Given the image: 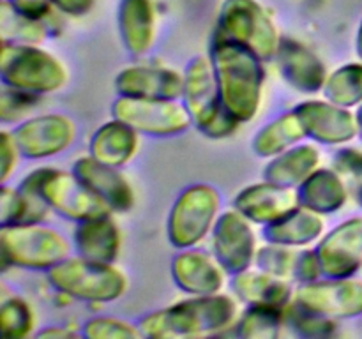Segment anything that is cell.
<instances>
[{
    "label": "cell",
    "mask_w": 362,
    "mask_h": 339,
    "mask_svg": "<svg viewBox=\"0 0 362 339\" xmlns=\"http://www.w3.org/2000/svg\"><path fill=\"white\" fill-rule=\"evenodd\" d=\"M138 145V131L122 120L113 119L94 133L90 140V155L105 165L119 168L134 157Z\"/></svg>",
    "instance_id": "cb8c5ba5"
},
{
    "label": "cell",
    "mask_w": 362,
    "mask_h": 339,
    "mask_svg": "<svg viewBox=\"0 0 362 339\" xmlns=\"http://www.w3.org/2000/svg\"><path fill=\"white\" fill-rule=\"evenodd\" d=\"M299 205V191L296 187L278 186L267 180L243 189L233 201V207L240 214L258 225H271L285 218Z\"/></svg>",
    "instance_id": "2e32d148"
},
{
    "label": "cell",
    "mask_w": 362,
    "mask_h": 339,
    "mask_svg": "<svg viewBox=\"0 0 362 339\" xmlns=\"http://www.w3.org/2000/svg\"><path fill=\"white\" fill-rule=\"evenodd\" d=\"M83 335L90 339H131L144 334L140 328H134L131 323L117 318H94L85 323Z\"/></svg>",
    "instance_id": "d590c367"
},
{
    "label": "cell",
    "mask_w": 362,
    "mask_h": 339,
    "mask_svg": "<svg viewBox=\"0 0 362 339\" xmlns=\"http://www.w3.org/2000/svg\"><path fill=\"white\" fill-rule=\"evenodd\" d=\"M324 275L322 270L320 258H318L317 249H304L297 253L296 267H293V278L300 282V285H308L320 279Z\"/></svg>",
    "instance_id": "f35d334b"
},
{
    "label": "cell",
    "mask_w": 362,
    "mask_h": 339,
    "mask_svg": "<svg viewBox=\"0 0 362 339\" xmlns=\"http://www.w3.org/2000/svg\"><path fill=\"white\" fill-rule=\"evenodd\" d=\"M324 97L343 108L362 102V64H346L331 73L325 80Z\"/></svg>",
    "instance_id": "f546056e"
},
{
    "label": "cell",
    "mask_w": 362,
    "mask_h": 339,
    "mask_svg": "<svg viewBox=\"0 0 362 339\" xmlns=\"http://www.w3.org/2000/svg\"><path fill=\"white\" fill-rule=\"evenodd\" d=\"M299 200L303 207L322 215L334 214L349 200V191L334 168H317L299 186Z\"/></svg>",
    "instance_id": "d4e9b609"
},
{
    "label": "cell",
    "mask_w": 362,
    "mask_h": 339,
    "mask_svg": "<svg viewBox=\"0 0 362 339\" xmlns=\"http://www.w3.org/2000/svg\"><path fill=\"white\" fill-rule=\"evenodd\" d=\"M235 316L237 304L232 297L221 293L194 295L147 314L140 321V331L147 338H200L230 327Z\"/></svg>",
    "instance_id": "7a4b0ae2"
},
{
    "label": "cell",
    "mask_w": 362,
    "mask_h": 339,
    "mask_svg": "<svg viewBox=\"0 0 362 339\" xmlns=\"http://www.w3.org/2000/svg\"><path fill=\"white\" fill-rule=\"evenodd\" d=\"M74 244L81 258L98 263H113L119 256L120 232L112 215L87 219L78 225Z\"/></svg>",
    "instance_id": "44dd1931"
},
{
    "label": "cell",
    "mask_w": 362,
    "mask_h": 339,
    "mask_svg": "<svg viewBox=\"0 0 362 339\" xmlns=\"http://www.w3.org/2000/svg\"><path fill=\"white\" fill-rule=\"evenodd\" d=\"M4 267L52 268L69 258V242L66 237L39 222H20L4 226L0 232Z\"/></svg>",
    "instance_id": "52a82bcc"
},
{
    "label": "cell",
    "mask_w": 362,
    "mask_h": 339,
    "mask_svg": "<svg viewBox=\"0 0 362 339\" xmlns=\"http://www.w3.org/2000/svg\"><path fill=\"white\" fill-rule=\"evenodd\" d=\"M293 112L303 122L308 136L325 145H341L359 136L357 119L349 108L331 101L300 102Z\"/></svg>",
    "instance_id": "9a60e30c"
},
{
    "label": "cell",
    "mask_w": 362,
    "mask_h": 339,
    "mask_svg": "<svg viewBox=\"0 0 362 339\" xmlns=\"http://www.w3.org/2000/svg\"><path fill=\"white\" fill-rule=\"evenodd\" d=\"M212 253L226 274H239L255 263L257 237L251 221L239 210L223 212L212 228Z\"/></svg>",
    "instance_id": "8fae6325"
},
{
    "label": "cell",
    "mask_w": 362,
    "mask_h": 339,
    "mask_svg": "<svg viewBox=\"0 0 362 339\" xmlns=\"http://www.w3.org/2000/svg\"><path fill=\"white\" fill-rule=\"evenodd\" d=\"M285 321L304 338H327L334 331V318L310 309L297 300L285 307Z\"/></svg>",
    "instance_id": "1f68e13d"
},
{
    "label": "cell",
    "mask_w": 362,
    "mask_h": 339,
    "mask_svg": "<svg viewBox=\"0 0 362 339\" xmlns=\"http://www.w3.org/2000/svg\"><path fill=\"white\" fill-rule=\"evenodd\" d=\"M73 172L106 201L112 212H127L133 207V187L115 166L105 165L92 155H87L74 162Z\"/></svg>",
    "instance_id": "ffe728a7"
},
{
    "label": "cell",
    "mask_w": 362,
    "mask_h": 339,
    "mask_svg": "<svg viewBox=\"0 0 362 339\" xmlns=\"http://www.w3.org/2000/svg\"><path fill=\"white\" fill-rule=\"evenodd\" d=\"M25 210H27V205H25V198L20 189H13L4 184L2 191H0V226L4 228V226L23 222Z\"/></svg>",
    "instance_id": "74e56055"
},
{
    "label": "cell",
    "mask_w": 362,
    "mask_h": 339,
    "mask_svg": "<svg viewBox=\"0 0 362 339\" xmlns=\"http://www.w3.org/2000/svg\"><path fill=\"white\" fill-rule=\"evenodd\" d=\"M113 119L122 120L134 131L151 136H173L191 126L186 106L177 99H138L120 95L113 102Z\"/></svg>",
    "instance_id": "30bf717a"
},
{
    "label": "cell",
    "mask_w": 362,
    "mask_h": 339,
    "mask_svg": "<svg viewBox=\"0 0 362 339\" xmlns=\"http://www.w3.org/2000/svg\"><path fill=\"white\" fill-rule=\"evenodd\" d=\"M73 332L60 327H48L37 334V338H73Z\"/></svg>",
    "instance_id": "7bdbcfd3"
},
{
    "label": "cell",
    "mask_w": 362,
    "mask_h": 339,
    "mask_svg": "<svg viewBox=\"0 0 362 339\" xmlns=\"http://www.w3.org/2000/svg\"><path fill=\"white\" fill-rule=\"evenodd\" d=\"M0 74L4 85L37 95L59 90L67 81L62 62L35 44L2 42Z\"/></svg>",
    "instance_id": "8992f818"
},
{
    "label": "cell",
    "mask_w": 362,
    "mask_h": 339,
    "mask_svg": "<svg viewBox=\"0 0 362 339\" xmlns=\"http://www.w3.org/2000/svg\"><path fill=\"white\" fill-rule=\"evenodd\" d=\"M297 254L292 247L281 246V244L269 242L267 246L260 247L255 256V265L260 270L274 275L279 279L293 278V267H296Z\"/></svg>",
    "instance_id": "836d02e7"
},
{
    "label": "cell",
    "mask_w": 362,
    "mask_h": 339,
    "mask_svg": "<svg viewBox=\"0 0 362 339\" xmlns=\"http://www.w3.org/2000/svg\"><path fill=\"white\" fill-rule=\"evenodd\" d=\"M37 94L4 85L2 99H0V119H2V122H14L20 117H23L25 112H28L32 106L37 105Z\"/></svg>",
    "instance_id": "8d00e7d4"
},
{
    "label": "cell",
    "mask_w": 362,
    "mask_h": 339,
    "mask_svg": "<svg viewBox=\"0 0 362 339\" xmlns=\"http://www.w3.org/2000/svg\"><path fill=\"white\" fill-rule=\"evenodd\" d=\"M76 127L64 115L49 113L21 122L13 136L23 157L45 159L66 150L74 140Z\"/></svg>",
    "instance_id": "7c38bea8"
},
{
    "label": "cell",
    "mask_w": 362,
    "mask_h": 339,
    "mask_svg": "<svg viewBox=\"0 0 362 339\" xmlns=\"http://www.w3.org/2000/svg\"><path fill=\"white\" fill-rule=\"evenodd\" d=\"M332 168L345 182L349 196L362 207V152L357 148H341L336 152Z\"/></svg>",
    "instance_id": "e575fe53"
},
{
    "label": "cell",
    "mask_w": 362,
    "mask_h": 339,
    "mask_svg": "<svg viewBox=\"0 0 362 339\" xmlns=\"http://www.w3.org/2000/svg\"><path fill=\"white\" fill-rule=\"evenodd\" d=\"M356 119H357V127H359V138L362 140V102L359 105V109L356 113Z\"/></svg>",
    "instance_id": "ee69618b"
},
{
    "label": "cell",
    "mask_w": 362,
    "mask_h": 339,
    "mask_svg": "<svg viewBox=\"0 0 362 339\" xmlns=\"http://www.w3.org/2000/svg\"><path fill=\"white\" fill-rule=\"evenodd\" d=\"M219 194L207 184L187 187L173 203L168 218V239L179 249L200 244L218 221Z\"/></svg>",
    "instance_id": "9c48e42d"
},
{
    "label": "cell",
    "mask_w": 362,
    "mask_h": 339,
    "mask_svg": "<svg viewBox=\"0 0 362 339\" xmlns=\"http://www.w3.org/2000/svg\"><path fill=\"white\" fill-rule=\"evenodd\" d=\"M9 2L14 9L27 14V16L35 18V20H42V18L48 16L53 6V0H9Z\"/></svg>",
    "instance_id": "60d3db41"
},
{
    "label": "cell",
    "mask_w": 362,
    "mask_h": 339,
    "mask_svg": "<svg viewBox=\"0 0 362 339\" xmlns=\"http://www.w3.org/2000/svg\"><path fill=\"white\" fill-rule=\"evenodd\" d=\"M325 278H352L362 265V218L343 221L317 247Z\"/></svg>",
    "instance_id": "5bb4252c"
},
{
    "label": "cell",
    "mask_w": 362,
    "mask_h": 339,
    "mask_svg": "<svg viewBox=\"0 0 362 339\" xmlns=\"http://www.w3.org/2000/svg\"><path fill=\"white\" fill-rule=\"evenodd\" d=\"M357 53H359V56L362 59V20L359 25V32H357Z\"/></svg>",
    "instance_id": "f6af8a7d"
},
{
    "label": "cell",
    "mask_w": 362,
    "mask_h": 339,
    "mask_svg": "<svg viewBox=\"0 0 362 339\" xmlns=\"http://www.w3.org/2000/svg\"><path fill=\"white\" fill-rule=\"evenodd\" d=\"M21 182L34 187L45 198L49 208L73 221L81 222L112 214V208L106 201L99 198L74 172L45 166L28 173Z\"/></svg>",
    "instance_id": "5b68a950"
},
{
    "label": "cell",
    "mask_w": 362,
    "mask_h": 339,
    "mask_svg": "<svg viewBox=\"0 0 362 339\" xmlns=\"http://www.w3.org/2000/svg\"><path fill=\"white\" fill-rule=\"evenodd\" d=\"M211 62L226 112L239 122L257 117L264 94V60L239 42L212 34Z\"/></svg>",
    "instance_id": "6da1fadb"
},
{
    "label": "cell",
    "mask_w": 362,
    "mask_h": 339,
    "mask_svg": "<svg viewBox=\"0 0 362 339\" xmlns=\"http://www.w3.org/2000/svg\"><path fill=\"white\" fill-rule=\"evenodd\" d=\"M320 162V152L313 145H296L274 155L264 170V180L285 187H299Z\"/></svg>",
    "instance_id": "4316f807"
},
{
    "label": "cell",
    "mask_w": 362,
    "mask_h": 339,
    "mask_svg": "<svg viewBox=\"0 0 362 339\" xmlns=\"http://www.w3.org/2000/svg\"><path fill=\"white\" fill-rule=\"evenodd\" d=\"M296 300L331 318H354L362 314V281L352 278H327L300 285Z\"/></svg>",
    "instance_id": "4fadbf2b"
},
{
    "label": "cell",
    "mask_w": 362,
    "mask_h": 339,
    "mask_svg": "<svg viewBox=\"0 0 362 339\" xmlns=\"http://www.w3.org/2000/svg\"><path fill=\"white\" fill-rule=\"evenodd\" d=\"M0 328L7 338H27L34 328L32 307L20 297H11V299L4 300L2 307H0Z\"/></svg>",
    "instance_id": "d6a6232c"
},
{
    "label": "cell",
    "mask_w": 362,
    "mask_h": 339,
    "mask_svg": "<svg viewBox=\"0 0 362 339\" xmlns=\"http://www.w3.org/2000/svg\"><path fill=\"white\" fill-rule=\"evenodd\" d=\"M306 136L308 134L297 113H286L258 131L257 136L253 138V150L260 157H274L299 145V141Z\"/></svg>",
    "instance_id": "83f0119b"
},
{
    "label": "cell",
    "mask_w": 362,
    "mask_h": 339,
    "mask_svg": "<svg viewBox=\"0 0 362 339\" xmlns=\"http://www.w3.org/2000/svg\"><path fill=\"white\" fill-rule=\"evenodd\" d=\"M182 97L191 122L209 138L230 136L240 124L223 106L214 67L207 56H194L187 64Z\"/></svg>",
    "instance_id": "3957f363"
},
{
    "label": "cell",
    "mask_w": 362,
    "mask_h": 339,
    "mask_svg": "<svg viewBox=\"0 0 362 339\" xmlns=\"http://www.w3.org/2000/svg\"><path fill=\"white\" fill-rule=\"evenodd\" d=\"M214 32L251 49L262 60L276 59L281 42L274 21L257 0H225Z\"/></svg>",
    "instance_id": "ba28073f"
},
{
    "label": "cell",
    "mask_w": 362,
    "mask_h": 339,
    "mask_svg": "<svg viewBox=\"0 0 362 339\" xmlns=\"http://www.w3.org/2000/svg\"><path fill=\"white\" fill-rule=\"evenodd\" d=\"M324 228V215L299 205L285 218L265 225L264 235L267 242L288 247H304L320 239Z\"/></svg>",
    "instance_id": "603a6c76"
},
{
    "label": "cell",
    "mask_w": 362,
    "mask_h": 339,
    "mask_svg": "<svg viewBox=\"0 0 362 339\" xmlns=\"http://www.w3.org/2000/svg\"><path fill=\"white\" fill-rule=\"evenodd\" d=\"M119 28L124 46L133 55H144L154 42L156 18L151 0H122Z\"/></svg>",
    "instance_id": "484cf974"
},
{
    "label": "cell",
    "mask_w": 362,
    "mask_h": 339,
    "mask_svg": "<svg viewBox=\"0 0 362 339\" xmlns=\"http://www.w3.org/2000/svg\"><path fill=\"white\" fill-rule=\"evenodd\" d=\"M232 288L239 299L250 306H272L285 309L292 300V286L288 279H279L260 268H247L233 275Z\"/></svg>",
    "instance_id": "7402d4cb"
},
{
    "label": "cell",
    "mask_w": 362,
    "mask_h": 339,
    "mask_svg": "<svg viewBox=\"0 0 362 339\" xmlns=\"http://www.w3.org/2000/svg\"><path fill=\"white\" fill-rule=\"evenodd\" d=\"M48 279L62 295L85 302H112L127 288V279L113 263H98L85 258H66L48 268Z\"/></svg>",
    "instance_id": "277c9868"
},
{
    "label": "cell",
    "mask_w": 362,
    "mask_h": 339,
    "mask_svg": "<svg viewBox=\"0 0 362 339\" xmlns=\"http://www.w3.org/2000/svg\"><path fill=\"white\" fill-rule=\"evenodd\" d=\"M281 76L290 87L299 92L313 94L324 88L327 69L317 53L296 39L283 37L276 53Z\"/></svg>",
    "instance_id": "e0dca14e"
},
{
    "label": "cell",
    "mask_w": 362,
    "mask_h": 339,
    "mask_svg": "<svg viewBox=\"0 0 362 339\" xmlns=\"http://www.w3.org/2000/svg\"><path fill=\"white\" fill-rule=\"evenodd\" d=\"M0 145H2V148H0V154H2V177H0V179H2L4 184L9 179L11 172H13L14 166H16L18 155L21 154L20 150H18L14 136L11 133H7V131H2V134H0Z\"/></svg>",
    "instance_id": "ab89813d"
},
{
    "label": "cell",
    "mask_w": 362,
    "mask_h": 339,
    "mask_svg": "<svg viewBox=\"0 0 362 339\" xmlns=\"http://www.w3.org/2000/svg\"><path fill=\"white\" fill-rule=\"evenodd\" d=\"M115 88L126 97L179 99L184 92V76L166 67L133 66L117 74Z\"/></svg>",
    "instance_id": "ac0fdd59"
},
{
    "label": "cell",
    "mask_w": 362,
    "mask_h": 339,
    "mask_svg": "<svg viewBox=\"0 0 362 339\" xmlns=\"http://www.w3.org/2000/svg\"><path fill=\"white\" fill-rule=\"evenodd\" d=\"M0 34L2 42L13 44H35L45 41L46 30L41 20L27 16L11 6L9 0H4L0 6Z\"/></svg>",
    "instance_id": "f1b7e54d"
},
{
    "label": "cell",
    "mask_w": 362,
    "mask_h": 339,
    "mask_svg": "<svg viewBox=\"0 0 362 339\" xmlns=\"http://www.w3.org/2000/svg\"><path fill=\"white\" fill-rule=\"evenodd\" d=\"M172 278L175 285L189 295L219 293L225 282V268L216 256L187 247L172 261Z\"/></svg>",
    "instance_id": "d6986e66"
},
{
    "label": "cell",
    "mask_w": 362,
    "mask_h": 339,
    "mask_svg": "<svg viewBox=\"0 0 362 339\" xmlns=\"http://www.w3.org/2000/svg\"><path fill=\"white\" fill-rule=\"evenodd\" d=\"M283 323H285V309L253 304L240 316L237 332L247 339H272L278 338Z\"/></svg>",
    "instance_id": "4dcf8cb0"
},
{
    "label": "cell",
    "mask_w": 362,
    "mask_h": 339,
    "mask_svg": "<svg viewBox=\"0 0 362 339\" xmlns=\"http://www.w3.org/2000/svg\"><path fill=\"white\" fill-rule=\"evenodd\" d=\"M53 6L69 16H83L94 6V0H53Z\"/></svg>",
    "instance_id": "b9f144b4"
}]
</instances>
